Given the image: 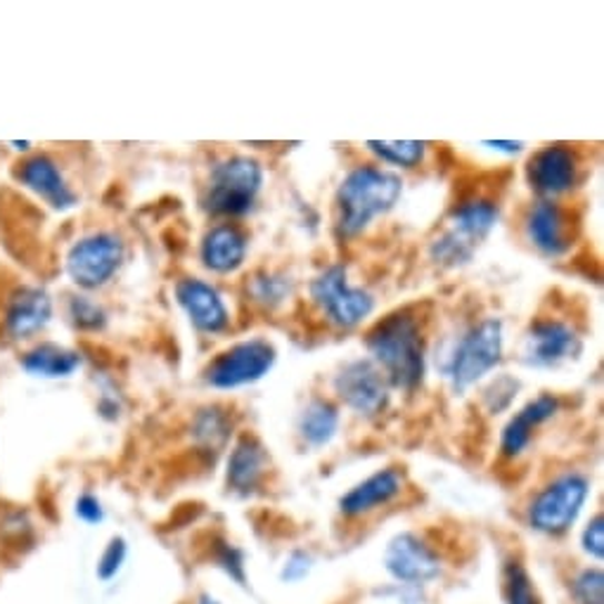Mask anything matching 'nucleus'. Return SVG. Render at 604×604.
<instances>
[{
  "label": "nucleus",
  "mask_w": 604,
  "mask_h": 604,
  "mask_svg": "<svg viewBox=\"0 0 604 604\" xmlns=\"http://www.w3.org/2000/svg\"><path fill=\"white\" fill-rule=\"evenodd\" d=\"M264 186V167L259 159L235 155L216 161L201 205L211 216H245Z\"/></svg>",
  "instance_id": "39448f33"
},
{
  "label": "nucleus",
  "mask_w": 604,
  "mask_h": 604,
  "mask_svg": "<svg viewBox=\"0 0 604 604\" xmlns=\"http://www.w3.org/2000/svg\"><path fill=\"white\" fill-rule=\"evenodd\" d=\"M560 410V400L553 394H541L534 400H528L526 406L509 419L501 436V450L505 457H517L526 450L531 444L534 429L545 425L547 419H553Z\"/></svg>",
  "instance_id": "6ab92c4d"
},
{
  "label": "nucleus",
  "mask_w": 604,
  "mask_h": 604,
  "mask_svg": "<svg viewBox=\"0 0 604 604\" xmlns=\"http://www.w3.org/2000/svg\"><path fill=\"white\" fill-rule=\"evenodd\" d=\"M69 318L79 329H88V333H98L107 325V314L102 306H98L88 297H71L69 299Z\"/></svg>",
  "instance_id": "cd10ccee"
},
{
  "label": "nucleus",
  "mask_w": 604,
  "mask_h": 604,
  "mask_svg": "<svg viewBox=\"0 0 604 604\" xmlns=\"http://www.w3.org/2000/svg\"><path fill=\"white\" fill-rule=\"evenodd\" d=\"M52 318V299L43 287H20L10 297L6 310V327L12 339H29L39 335Z\"/></svg>",
  "instance_id": "f3484780"
},
{
  "label": "nucleus",
  "mask_w": 604,
  "mask_h": 604,
  "mask_svg": "<svg viewBox=\"0 0 604 604\" xmlns=\"http://www.w3.org/2000/svg\"><path fill=\"white\" fill-rule=\"evenodd\" d=\"M339 429V410L333 400L310 398L299 415V434L308 446L320 448L333 442Z\"/></svg>",
  "instance_id": "5701e85b"
},
{
  "label": "nucleus",
  "mask_w": 604,
  "mask_h": 604,
  "mask_svg": "<svg viewBox=\"0 0 604 604\" xmlns=\"http://www.w3.org/2000/svg\"><path fill=\"white\" fill-rule=\"evenodd\" d=\"M578 178V159L566 145H547L534 152L526 164V180L531 190H536L543 199H555L566 195Z\"/></svg>",
  "instance_id": "f8f14e48"
},
{
  "label": "nucleus",
  "mask_w": 604,
  "mask_h": 604,
  "mask_svg": "<svg viewBox=\"0 0 604 604\" xmlns=\"http://www.w3.org/2000/svg\"><path fill=\"white\" fill-rule=\"evenodd\" d=\"M123 242L112 232H96L79 240L67 254V273L81 289H98L117 276L123 264Z\"/></svg>",
  "instance_id": "1a4fd4ad"
},
{
  "label": "nucleus",
  "mask_w": 604,
  "mask_h": 604,
  "mask_svg": "<svg viewBox=\"0 0 604 604\" xmlns=\"http://www.w3.org/2000/svg\"><path fill=\"white\" fill-rule=\"evenodd\" d=\"M123 560H126V541L123 538H112L107 545V551L102 553L100 564H98V576L102 581H109L112 576H117Z\"/></svg>",
  "instance_id": "7c9ffc66"
},
{
  "label": "nucleus",
  "mask_w": 604,
  "mask_h": 604,
  "mask_svg": "<svg viewBox=\"0 0 604 604\" xmlns=\"http://www.w3.org/2000/svg\"><path fill=\"white\" fill-rule=\"evenodd\" d=\"M389 382L373 360H351L335 377V392L346 408L360 417H377L389 406Z\"/></svg>",
  "instance_id": "9d476101"
},
{
  "label": "nucleus",
  "mask_w": 604,
  "mask_h": 604,
  "mask_svg": "<svg viewBox=\"0 0 604 604\" xmlns=\"http://www.w3.org/2000/svg\"><path fill=\"white\" fill-rule=\"evenodd\" d=\"M501 221V207L493 199L472 197L450 214L448 228L429 247V259L442 268H461L484 245Z\"/></svg>",
  "instance_id": "7ed1b4c3"
},
{
  "label": "nucleus",
  "mask_w": 604,
  "mask_h": 604,
  "mask_svg": "<svg viewBox=\"0 0 604 604\" xmlns=\"http://www.w3.org/2000/svg\"><path fill=\"white\" fill-rule=\"evenodd\" d=\"M576 604H604V574L600 570H585L572 585Z\"/></svg>",
  "instance_id": "c85d7f7f"
},
{
  "label": "nucleus",
  "mask_w": 604,
  "mask_h": 604,
  "mask_svg": "<svg viewBox=\"0 0 604 604\" xmlns=\"http://www.w3.org/2000/svg\"><path fill=\"white\" fill-rule=\"evenodd\" d=\"M17 180H20L22 186L29 188L33 195L46 199L48 205L58 211H69L79 205V197L67 186L60 167L46 155L31 157L24 164H20Z\"/></svg>",
  "instance_id": "dca6fc26"
},
{
  "label": "nucleus",
  "mask_w": 604,
  "mask_h": 604,
  "mask_svg": "<svg viewBox=\"0 0 604 604\" xmlns=\"http://www.w3.org/2000/svg\"><path fill=\"white\" fill-rule=\"evenodd\" d=\"M218 562H221L224 570L235 578L245 583V564H242V553L235 551L228 543H218Z\"/></svg>",
  "instance_id": "473e14b6"
},
{
  "label": "nucleus",
  "mask_w": 604,
  "mask_h": 604,
  "mask_svg": "<svg viewBox=\"0 0 604 604\" xmlns=\"http://www.w3.org/2000/svg\"><path fill=\"white\" fill-rule=\"evenodd\" d=\"M12 148H17V150H29L31 145H29V142H12Z\"/></svg>",
  "instance_id": "e433bc0d"
},
{
  "label": "nucleus",
  "mask_w": 604,
  "mask_h": 604,
  "mask_svg": "<svg viewBox=\"0 0 604 604\" xmlns=\"http://www.w3.org/2000/svg\"><path fill=\"white\" fill-rule=\"evenodd\" d=\"M310 299H314L329 323H335L341 329L360 325L375 310V297L368 289L354 287L349 283V273L339 264L325 268L320 276L314 278V283H310Z\"/></svg>",
  "instance_id": "423d86ee"
},
{
  "label": "nucleus",
  "mask_w": 604,
  "mask_h": 604,
  "mask_svg": "<svg viewBox=\"0 0 604 604\" xmlns=\"http://www.w3.org/2000/svg\"><path fill=\"white\" fill-rule=\"evenodd\" d=\"M308 570H310V557L304 555V553H295L285 564L283 578L285 581H299V578H304L308 574Z\"/></svg>",
  "instance_id": "f704fd0d"
},
{
  "label": "nucleus",
  "mask_w": 604,
  "mask_h": 604,
  "mask_svg": "<svg viewBox=\"0 0 604 604\" xmlns=\"http://www.w3.org/2000/svg\"><path fill=\"white\" fill-rule=\"evenodd\" d=\"M484 148L496 150L503 155H519L524 150V142H505V140H484Z\"/></svg>",
  "instance_id": "c9c22d12"
},
{
  "label": "nucleus",
  "mask_w": 604,
  "mask_h": 604,
  "mask_svg": "<svg viewBox=\"0 0 604 604\" xmlns=\"http://www.w3.org/2000/svg\"><path fill=\"white\" fill-rule=\"evenodd\" d=\"M232 434V417L226 408L221 406H207L197 410L192 419V438L209 450H221Z\"/></svg>",
  "instance_id": "b1692460"
},
{
  "label": "nucleus",
  "mask_w": 604,
  "mask_h": 604,
  "mask_svg": "<svg viewBox=\"0 0 604 604\" xmlns=\"http://www.w3.org/2000/svg\"><path fill=\"white\" fill-rule=\"evenodd\" d=\"M365 148L382 161L394 164V167L400 169H415L417 164L425 161L427 155L425 140H368Z\"/></svg>",
  "instance_id": "a878e982"
},
{
  "label": "nucleus",
  "mask_w": 604,
  "mask_h": 604,
  "mask_svg": "<svg viewBox=\"0 0 604 604\" xmlns=\"http://www.w3.org/2000/svg\"><path fill=\"white\" fill-rule=\"evenodd\" d=\"M384 564L394 578L406 583H425L442 572V562H438L436 553L415 534L396 536L387 547Z\"/></svg>",
  "instance_id": "2eb2a0df"
},
{
  "label": "nucleus",
  "mask_w": 604,
  "mask_h": 604,
  "mask_svg": "<svg viewBox=\"0 0 604 604\" xmlns=\"http://www.w3.org/2000/svg\"><path fill=\"white\" fill-rule=\"evenodd\" d=\"M22 368L33 377L62 379L81 368V354L60 344H41L22 358Z\"/></svg>",
  "instance_id": "4be33fe9"
},
{
  "label": "nucleus",
  "mask_w": 604,
  "mask_h": 604,
  "mask_svg": "<svg viewBox=\"0 0 604 604\" xmlns=\"http://www.w3.org/2000/svg\"><path fill=\"white\" fill-rule=\"evenodd\" d=\"M591 484L581 474H564V477L555 479L551 486L538 493L528 509V522L541 534L560 536L570 528L588 501Z\"/></svg>",
  "instance_id": "6e6552de"
},
{
  "label": "nucleus",
  "mask_w": 604,
  "mask_h": 604,
  "mask_svg": "<svg viewBox=\"0 0 604 604\" xmlns=\"http://www.w3.org/2000/svg\"><path fill=\"white\" fill-rule=\"evenodd\" d=\"M400 176L379 169L375 164H360L344 176L337 188V235L356 237L375 218L389 214L400 199Z\"/></svg>",
  "instance_id": "f03ea898"
},
{
  "label": "nucleus",
  "mask_w": 604,
  "mask_h": 604,
  "mask_svg": "<svg viewBox=\"0 0 604 604\" xmlns=\"http://www.w3.org/2000/svg\"><path fill=\"white\" fill-rule=\"evenodd\" d=\"M199 604H216V602H214L211 597H207V595H205V597H201V602H199Z\"/></svg>",
  "instance_id": "4c0bfd02"
},
{
  "label": "nucleus",
  "mask_w": 604,
  "mask_h": 604,
  "mask_svg": "<svg viewBox=\"0 0 604 604\" xmlns=\"http://www.w3.org/2000/svg\"><path fill=\"white\" fill-rule=\"evenodd\" d=\"M505 604H541L534 583H531L528 572L522 562H507L505 564V583H503Z\"/></svg>",
  "instance_id": "bb28decb"
},
{
  "label": "nucleus",
  "mask_w": 604,
  "mask_h": 604,
  "mask_svg": "<svg viewBox=\"0 0 604 604\" xmlns=\"http://www.w3.org/2000/svg\"><path fill=\"white\" fill-rule=\"evenodd\" d=\"M581 351L583 339L570 323L545 318L528 327L522 358L531 368H557L566 360L578 358Z\"/></svg>",
  "instance_id": "9b49d317"
},
{
  "label": "nucleus",
  "mask_w": 604,
  "mask_h": 604,
  "mask_svg": "<svg viewBox=\"0 0 604 604\" xmlns=\"http://www.w3.org/2000/svg\"><path fill=\"white\" fill-rule=\"evenodd\" d=\"M403 488V477L396 467H387L358 486H354L346 496L339 501V507L346 517H360L368 512L392 503Z\"/></svg>",
  "instance_id": "aec40b11"
},
{
  "label": "nucleus",
  "mask_w": 604,
  "mask_h": 604,
  "mask_svg": "<svg viewBox=\"0 0 604 604\" xmlns=\"http://www.w3.org/2000/svg\"><path fill=\"white\" fill-rule=\"evenodd\" d=\"M526 237L543 256H564L572 249V224L555 199H538L526 216Z\"/></svg>",
  "instance_id": "4468645a"
},
{
  "label": "nucleus",
  "mask_w": 604,
  "mask_h": 604,
  "mask_svg": "<svg viewBox=\"0 0 604 604\" xmlns=\"http://www.w3.org/2000/svg\"><path fill=\"white\" fill-rule=\"evenodd\" d=\"M247 291L254 304L273 310L295 295V280L283 270H256L247 283Z\"/></svg>",
  "instance_id": "393cba45"
},
{
  "label": "nucleus",
  "mask_w": 604,
  "mask_h": 604,
  "mask_svg": "<svg viewBox=\"0 0 604 604\" xmlns=\"http://www.w3.org/2000/svg\"><path fill=\"white\" fill-rule=\"evenodd\" d=\"M365 346L389 387L406 394L423 387L427 375L425 337L423 327L408 310H396L382 318L365 337Z\"/></svg>",
  "instance_id": "f257e3e1"
},
{
  "label": "nucleus",
  "mask_w": 604,
  "mask_h": 604,
  "mask_svg": "<svg viewBox=\"0 0 604 604\" xmlns=\"http://www.w3.org/2000/svg\"><path fill=\"white\" fill-rule=\"evenodd\" d=\"M278 351L268 339L254 337L230 346L224 354H218L209 368L205 370V379L214 389H237L247 384L261 382L276 365Z\"/></svg>",
  "instance_id": "0eeeda50"
},
{
  "label": "nucleus",
  "mask_w": 604,
  "mask_h": 604,
  "mask_svg": "<svg viewBox=\"0 0 604 604\" xmlns=\"http://www.w3.org/2000/svg\"><path fill=\"white\" fill-rule=\"evenodd\" d=\"M505 333L501 318H484L457 339L444 363V375L455 394H465L474 384L493 373L503 360Z\"/></svg>",
  "instance_id": "20e7f679"
},
{
  "label": "nucleus",
  "mask_w": 604,
  "mask_h": 604,
  "mask_svg": "<svg viewBox=\"0 0 604 604\" xmlns=\"http://www.w3.org/2000/svg\"><path fill=\"white\" fill-rule=\"evenodd\" d=\"M249 251V240L245 230H240L232 224L214 226L205 240H201V264L218 276H230V273L240 270L245 266Z\"/></svg>",
  "instance_id": "a211bd4d"
},
{
  "label": "nucleus",
  "mask_w": 604,
  "mask_h": 604,
  "mask_svg": "<svg viewBox=\"0 0 604 604\" xmlns=\"http://www.w3.org/2000/svg\"><path fill=\"white\" fill-rule=\"evenodd\" d=\"M581 543H583V551L595 560L604 557V517L602 515H597L588 526H585Z\"/></svg>",
  "instance_id": "2f4dec72"
},
{
  "label": "nucleus",
  "mask_w": 604,
  "mask_h": 604,
  "mask_svg": "<svg viewBox=\"0 0 604 604\" xmlns=\"http://www.w3.org/2000/svg\"><path fill=\"white\" fill-rule=\"evenodd\" d=\"M519 392V382H515L512 377H501L498 382H493L491 387L484 394V400L491 413H503L505 408H509V403L515 400Z\"/></svg>",
  "instance_id": "c756f323"
},
{
  "label": "nucleus",
  "mask_w": 604,
  "mask_h": 604,
  "mask_svg": "<svg viewBox=\"0 0 604 604\" xmlns=\"http://www.w3.org/2000/svg\"><path fill=\"white\" fill-rule=\"evenodd\" d=\"M77 515L83 519V522H88V524H98V522H102V505H100V501L96 498V496H90V493H86V496H81L79 501H77Z\"/></svg>",
  "instance_id": "72a5a7b5"
},
{
  "label": "nucleus",
  "mask_w": 604,
  "mask_h": 604,
  "mask_svg": "<svg viewBox=\"0 0 604 604\" xmlns=\"http://www.w3.org/2000/svg\"><path fill=\"white\" fill-rule=\"evenodd\" d=\"M268 467V453L259 438L242 436L228 457V486L237 493H251L261 484Z\"/></svg>",
  "instance_id": "412c9836"
},
{
  "label": "nucleus",
  "mask_w": 604,
  "mask_h": 604,
  "mask_svg": "<svg viewBox=\"0 0 604 604\" xmlns=\"http://www.w3.org/2000/svg\"><path fill=\"white\" fill-rule=\"evenodd\" d=\"M176 299L199 333L221 335L228 329L230 310L214 285L199 278H182L176 285Z\"/></svg>",
  "instance_id": "ddd939ff"
}]
</instances>
